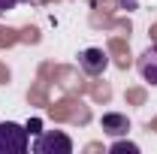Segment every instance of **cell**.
<instances>
[{
	"mask_svg": "<svg viewBox=\"0 0 157 154\" xmlns=\"http://www.w3.org/2000/svg\"><path fill=\"white\" fill-rule=\"evenodd\" d=\"M39 76L48 79V82H55V85L63 88L67 94H85V91L91 88V82L82 76L76 67H55V64H42V67H39Z\"/></svg>",
	"mask_w": 157,
	"mask_h": 154,
	"instance_id": "obj_1",
	"label": "cell"
},
{
	"mask_svg": "<svg viewBox=\"0 0 157 154\" xmlns=\"http://www.w3.org/2000/svg\"><path fill=\"white\" fill-rule=\"evenodd\" d=\"M48 115L58 124H88L91 121V109L78 100V94H67L58 103H48Z\"/></svg>",
	"mask_w": 157,
	"mask_h": 154,
	"instance_id": "obj_2",
	"label": "cell"
},
{
	"mask_svg": "<svg viewBox=\"0 0 157 154\" xmlns=\"http://www.w3.org/2000/svg\"><path fill=\"white\" fill-rule=\"evenodd\" d=\"M112 9H115V3H112V0H94L91 24H94V27H106V30L130 33V18H112Z\"/></svg>",
	"mask_w": 157,
	"mask_h": 154,
	"instance_id": "obj_3",
	"label": "cell"
},
{
	"mask_svg": "<svg viewBox=\"0 0 157 154\" xmlns=\"http://www.w3.org/2000/svg\"><path fill=\"white\" fill-rule=\"evenodd\" d=\"M24 151H27V127L3 121L0 124V154H24Z\"/></svg>",
	"mask_w": 157,
	"mask_h": 154,
	"instance_id": "obj_4",
	"label": "cell"
},
{
	"mask_svg": "<svg viewBox=\"0 0 157 154\" xmlns=\"http://www.w3.org/2000/svg\"><path fill=\"white\" fill-rule=\"evenodd\" d=\"M33 151L36 154H70L73 151V142H70V136L60 133V130H48V133H42L33 142Z\"/></svg>",
	"mask_w": 157,
	"mask_h": 154,
	"instance_id": "obj_5",
	"label": "cell"
},
{
	"mask_svg": "<svg viewBox=\"0 0 157 154\" xmlns=\"http://www.w3.org/2000/svg\"><path fill=\"white\" fill-rule=\"evenodd\" d=\"M106 64H109V55H106L103 48H85V52L78 55V67H82V73H88V76H100V73L106 70Z\"/></svg>",
	"mask_w": 157,
	"mask_h": 154,
	"instance_id": "obj_6",
	"label": "cell"
},
{
	"mask_svg": "<svg viewBox=\"0 0 157 154\" xmlns=\"http://www.w3.org/2000/svg\"><path fill=\"white\" fill-rule=\"evenodd\" d=\"M109 55H112L118 70H127L130 67V42H127V37H112L109 39Z\"/></svg>",
	"mask_w": 157,
	"mask_h": 154,
	"instance_id": "obj_7",
	"label": "cell"
},
{
	"mask_svg": "<svg viewBox=\"0 0 157 154\" xmlns=\"http://www.w3.org/2000/svg\"><path fill=\"white\" fill-rule=\"evenodd\" d=\"M139 73H142V79H145V82L157 85V45L145 48V52L139 55Z\"/></svg>",
	"mask_w": 157,
	"mask_h": 154,
	"instance_id": "obj_8",
	"label": "cell"
},
{
	"mask_svg": "<svg viewBox=\"0 0 157 154\" xmlns=\"http://www.w3.org/2000/svg\"><path fill=\"white\" fill-rule=\"evenodd\" d=\"M100 124H103V133H109V136H124L130 130V121H127V115H121V112H106Z\"/></svg>",
	"mask_w": 157,
	"mask_h": 154,
	"instance_id": "obj_9",
	"label": "cell"
},
{
	"mask_svg": "<svg viewBox=\"0 0 157 154\" xmlns=\"http://www.w3.org/2000/svg\"><path fill=\"white\" fill-rule=\"evenodd\" d=\"M48 85H52V82H48V79H42V76L30 85V91H27L30 106H45V109H48V103H52V100H48Z\"/></svg>",
	"mask_w": 157,
	"mask_h": 154,
	"instance_id": "obj_10",
	"label": "cell"
},
{
	"mask_svg": "<svg viewBox=\"0 0 157 154\" xmlns=\"http://www.w3.org/2000/svg\"><path fill=\"white\" fill-rule=\"evenodd\" d=\"M88 94L94 97V103H109L112 100V88H109V82H91Z\"/></svg>",
	"mask_w": 157,
	"mask_h": 154,
	"instance_id": "obj_11",
	"label": "cell"
},
{
	"mask_svg": "<svg viewBox=\"0 0 157 154\" xmlns=\"http://www.w3.org/2000/svg\"><path fill=\"white\" fill-rule=\"evenodd\" d=\"M21 39V30H12V27H3L0 24V48H9Z\"/></svg>",
	"mask_w": 157,
	"mask_h": 154,
	"instance_id": "obj_12",
	"label": "cell"
},
{
	"mask_svg": "<svg viewBox=\"0 0 157 154\" xmlns=\"http://www.w3.org/2000/svg\"><path fill=\"white\" fill-rule=\"evenodd\" d=\"M145 100H148L145 88H127V103L130 106H145Z\"/></svg>",
	"mask_w": 157,
	"mask_h": 154,
	"instance_id": "obj_13",
	"label": "cell"
},
{
	"mask_svg": "<svg viewBox=\"0 0 157 154\" xmlns=\"http://www.w3.org/2000/svg\"><path fill=\"white\" fill-rule=\"evenodd\" d=\"M109 151H112V154H136V151H139V145H133V142H124V139H121V142H115Z\"/></svg>",
	"mask_w": 157,
	"mask_h": 154,
	"instance_id": "obj_14",
	"label": "cell"
},
{
	"mask_svg": "<svg viewBox=\"0 0 157 154\" xmlns=\"http://www.w3.org/2000/svg\"><path fill=\"white\" fill-rule=\"evenodd\" d=\"M18 42L36 45V42H39V30H36V27H24V30H21V39H18Z\"/></svg>",
	"mask_w": 157,
	"mask_h": 154,
	"instance_id": "obj_15",
	"label": "cell"
},
{
	"mask_svg": "<svg viewBox=\"0 0 157 154\" xmlns=\"http://www.w3.org/2000/svg\"><path fill=\"white\" fill-rule=\"evenodd\" d=\"M39 127H42L39 118H30V121H27V133H39Z\"/></svg>",
	"mask_w": 157,
	"mask_h": 154,
	"instance_id": "obj_16",
	"label": "cell"
},
{
	"mask_svg": "<svg viewBox=\"0 0 157 154\" xmlns=\"http://www.w3.org/2000/svg\"><path fill=\"white\" fill-rule=\"evenodd\" d=\"M21 0H0V12H6V9H15Z\"/></svg>",
	"mask_w": 157,
	"mask_h": 154,
	"instance_id": "obj_17",
	"label": "cell"
},
{
	"mask_svg": "<svg viewBox=\"0 0 157 154\" xmlns=\"http://www.w3.org/2000/svg\"><path fill=\"white\" fill-rule=\"evenodd\" d=\"M6 82H9V70L0 64V85H6Z\"/></svg>",
	"mask_w": 157,
	"mask_h": 154,
	"instance_id": "obj_18",
	"label": "cell"
},
{
	"mask_svg": "<svg viewBox=\"0 0 157 154\" xmlns=\"http://www.w3.org/2000/svg\"><path fill=\"white\" fill-rule=\"evenodd\" d=\"M85 151H88V154H97V151H103V145H100V142H91Z\"/></svg>",
	"mask_w": 157,
	"mask_h": 154,
	"instance_id": "obj_19",
	"label": "cell"
},
{
	"mask_svg": "<svg viewBox=\"0 0 157 154\" xmlns=\"http://www.w3.org/2000/svg\"><path fill=\"white\" fill-rule=\"evenodd\" d=\"M118 3H121V6H124V9H133V6H136L139 0H118Z\"/></svg>",
	"mask_w": 157,
	"mask_h": 154,
	"instance_id": "obj_20",
	"label": "cell"
},
{
	"mask_svg": "<svg viewBox=\"0 0 157 154\" xmlns=\"http://www.w3.org/2000/svg\"><path fill=\"white\" fill-rule=\"evenodd\" d=\"M148 130H154V133H157V118H151V121H148Z\"/></svg>",
	"mask_w": 157,
	"mask_h": 154,
	"instance_id": "obj_21",
	"label": "cell"
},
{
	"mask_svg": "<svg viewBox=\"0 0 157 154\" xmlns=\"http://www.w3.org/2000/svg\"><path fill=\"white\" fill-rule=\"evenodd\" d=\"M148 33H151V39L157 42V24H151V30H148Z\"/></svg>",
	"mask_w": 157,
	"mask_h": 154,
	"instance_id": "obj_22",
	"label": "cell"
},
{
	"mask_svg": "<svg viewBox=\"0 0 157 154\" xmlns=\"http://www.w3.org/2000/svg\"><path fill=\"white\" fill-rule=\"evenodd\" d=\"M33 3H48V0H33Z\"/></svg>",
	"mask_w": 157,
	"mask_h": 154,
	"instance_id": "obj_23",
	"label": "cell"
}]
</instances>
